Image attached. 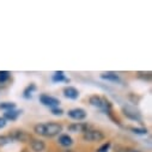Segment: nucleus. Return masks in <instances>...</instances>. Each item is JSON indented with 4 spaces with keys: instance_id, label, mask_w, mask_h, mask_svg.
I'll use <instances>...</instances> for the list:
<instances>
[{
    "instance_id": "14",
    "label": "nucleus",
    "mask_w": 152,
    "mask_h": 152,
    "mask_svg": "<svg viewBox=\"0 0 152 152\" xmlns=\"http://www.w3.org/2000/svg\"><path fill=\"white\" fill-rule=\"evenodd\" d=\"M52 80L53 82H55V83H58V82H62V80H67L66 78H65V74H64V72H55L54 74H53V77H52Z\"/></svg>"
},
{
    "instance_id": "10",
    "label": "nucleus",
    "mask_w": 152,
    "mask_h": 152,
    "mask_svg": "<svg viewBox=\"0 0 152 152\" xmlns=\"http://www.w3.org/2000/svg\"><path fill=\"white\" fill-rule=\"evenodd\" d=\"M31 148L35 152H41L46 148V144H45V141H42L40 139H32L31 140Z\"/></svg>"
},
{
    "instance_id": "19",
    "label": "nucleus",
    "mask_w": 152,
    "mask_h": 152,
    "mask_svg": "<svg viewBox=\"0 0 152 152\" xmlns=\"http://www.w3.org/2000/svg\"><path fill=\"white\" fill-rule=\"evenodd\" d=\"M131 131L134 134H139V135H145L147 133V129L146 128H135V127H133V128H131Z\"/></svg>"
},
{
    "instance_id": "11",
    "label": "nucleus",
    "mask_w": 152,
    "mask_h": 152,
    "mask_svg": "<svg viewBox=\"0 0 152 152\" xmlns=\"http://www.w3.org/2000/svg\"><path fill=\"white\" fill-rule=\"evenodd\" d=\"M20 110H16V109H12V110H7V111H5V114H4V119L7 121V120H11V121H15V120H17V118L20 115Z\"/></svg>"
},
{
    "instance_id": "7",
    "label": "nucleus",
    "mask_w": 152,
    "mask_h": 152,
    "mask_svg": "<svg viewBox=\"0 0 152 152\" xmlns=\"http://www.w3.org/2000/svg\"><path fill=\"white\" fill-rule=\"evenodd\" d=\"M68 116L73 120L80 121V120H84L86 118V111L82 108H74V109L68 110Z\"/></svg>"
},
{
    "instance_id": "5",
    "label": "nucleus",
    "mask_w": 152,
    "mask_h": 152,
    "mask_svg": "<svg viewBox=\"0 0 152 152\" xmlns=\"http://www.w3.org/2000/svg\"><path fill=\"white\" fill-rule=\"evenodd\" d=\"M11 139L12 140H16V141H20V142H30L31 139V135L24 131H13L11 134H10Z\"/></svg>"
},
{
    "instance_id": "20",
    "label": "nucleus",
    "mask_w": 152,
    "mask_h": 152,
    "mask_svg": "<svg viewBox=\"0 0 152 152\" xmlns=\"http://www.w3.org/2000/svg\"><path fill=\"white\" fill-rule=\"evenodd\" d=\"M109 148H110V142L108 141V142L103 144V145L97 150V152H108V151H109Z\"/></svg>"
},
{
    "instance_id": "13",
    "label": "nucleus",
    "mask_w": 152,
    "mask_h": 152,
    "mask_svg": "<svg viewBox=\"0 0 152 152\" xmlns=\"http://www.w3.org/2000/svg\"><path fill=\"white\" fill-rule=\"evenodd\" d=\"M58 141H59V144H60L61 146H64V147H68V146H71V145L73 144V139H72L68 134H62V135H60Z\"/></svg>"
},
{
    "instance_id": "18",
    "label": "nucleus",
    "mask_w": 152,
    "mask_h": 152,
    "mask_svg": "<svg viewBox=\"0 0 152 152\" xmlns=\"http://www.w3.org/2000/svg\"><path fill=\"white\" fill-rule=\"evenodd\" d=\"M10 78V72L7 71H0V83H4Z\"/></svg>"
},
{
    "instance_id": "23",
    "label": "nucleus",
    "mask_w": 152,
    "mask_h": 152,
    "mask_svg": "<svg viewBox=\"0 0 152 152\" xmlns=\"http://www.w3.org/2000/svg\"><path fill=\"white\" fill-rule=\"evenodd\" d=\"M126 152H141V151L135 150V148H127V150H126Z\"/></svg>"
},
{
    "instance_id": "24",
    "label": "nucleus",
    "mask_w": 152,
    "mask_h": 152,
    "mask_svg": "<svg viewBox=\"0 0 152 152\" xmlns=\"http://www.w3.org/2000/svg\"><path fill=\"white\" fill-rule=\"evenodd\" d=\"M64 152H73L72 150H66V151H64Z\"/></svg>"
},
{
    "instance_id": "22",
    "label": "nucleus",
    "mask_w": 152,
    "mask_h": 152,
    "mask_svg": "<svg viewBox=\"0 0 152 152\" xmlns=\"http://www.w3.org/2000/svg\"><path fill=\"white\" fill-rule=\"evenodd\" d=\"M6 126V120L4 119V118H1V116H0V129H1V128H4Z\"/></svg>"
},
{
    "instance_id": "21",
    "label": "nucleus",
    "mask_w": 152,
    "mask_h": 152,
    "mask_svg": "<svg viewBox=\"0 0 152 152\" xmlns=\"http://www.w3.org/2000/svg\"><path fill=\"white\" fill-rule=\"evenodd\" d=\"M52 114L55 116H61L64 114V110L60 109V108H52Z\"/></svg>"
},
{
    "instance_id": "17",
    "label": "nucleus",
    "mask_w": 152,
    "mask_h": 152,
    "mask_svg": "<svg viewBox=\"0 0 152 152\" xmlns=\"http://www.w3.org/2000/svg\"><path fill=\"white\" fill-rule=\"evenodd\" d=\"M12 141L10 135H0V146H5Z\"/></svg>"
},
{
    "instance_id": "15",
    "label": "nucleus",
    "mask_w": 152,
    "mask_h": 152,
    "mask_svg": "<svg viewBox=\"0 0 152 152\" xmlns=\"http://www.w3.org/2000/svg\"><path fill=\"white\" fill-rule=\"evenodd\" d=\"M36 90V86L34 85V84H30L25 90H24V97L25 98H31V96H32V92Z\"/></svg>"
},
{
    "instance_id": "1",
    "label": "nucleus",
    "mask_w": 152,
    "mask_h": 152,
    "mask_svg": "<svg viewBox=\"0 0 152 152\" xmlns=\"http://www.w3.org/2000/svg\"><path fill=\"white\" fill-rule=\"evenodd\" d=\"M90 104L103 110L104 113H110L111 110V103L105 98V97H101V96H97V95H94L90 97L89 99Z\"/></svg>"
},
{
    "instance_id": "2",
    "label": "nucleus",
    "mask_w": 152,
    "mask_h": 152,
    "mask_svg": "<svg viewBox=\"0 0 152 152\" xmlns=\"http://www.w3.org/2000/svg\"><path fill=\"white\" fill-rule=\"evenodd\" d=\"M62 132V126L60 124L55 122H49V124H43V137L47 138H53L55 135H59Z\"/></svg>"
},
{
    "instance_id": "8",
    "label": "nucleus",
    "mask_w": 152,
    "mask_h": 152,
    "mask_svg": "<svg viewBox=\"0 0 152 152\" xmlns=\"http://www.w3.org/2000/svg\"><path fill=\"white\" fill-rule=\"evenodd\" d=\"M89 127L90 126L86 122H74L68 126V131L72 133H85Z\"/></svg>"
},
{
    "instance_id": "9",
    "label": "nucleus",
    "mask_w": 152,
    "mask_h": 152,
    "mask_svg": "<svg viewBox=\"0 0 152 152\" xmlns=\"http://www.w3.org/2000/svg\"><path fill=\"white\" fill-rule=\"evenodd\" d=\"M64 95L69 99H77L79 97V91L73 86H66L64 89Z\"/></svg>"
},
{
    "instance_id": "4",
    "label": "nucleus",
    "mask_w": 152,
    "mask_h": 152,
    "mask_svg": "<svg viewBox=\"0 0 152 152\" xmlns=\"http://www.w3.org/2000/svg\"><path fill=\"white\" fill-rule=\"evenodd\" d=\"M40 102L43 105L49 107V108H58L59 104H60V101L58 98H55L53 96H49V95H46V94L40 96Z\"/></svg>"
},
{
    "instance_id": "12",
    "label": "nucleus",
    "mask_w": 152,
    "mask_h": 152,
    "mask_svg": "<svg viewBox=\"0 0 152 152\" xmlns=\"http://www.w3.org/2000/svg\"><path fill=\"white\" fill-rule=\"evenodd\" d=\"M101 78L104 79V80H109V82H120V77L116 74V73H114V72H105V73H102L101 74Z\"/></svg>"
},
{
    "instance_id": "16",
    "label": "nucleus",
    "mask_w": 152,
    "mask_h": 152,
    "mask_svg": "<svg viewBox=\"0 0 152 152\" xmlns=\"http://www.w3.org/2000/svg\"><path fill=\"white\" fill-rule=\"evenodd\" d=\"M16 108V104L13 102H4V103H0V109H4V110H12Z\"/></svg>"
},
{
    "instance_id": "6",
    "label": "nucleus",
    "mask_w": 152,
    "mask_h": 152,
    "mask_svg": "<svg viewBox=\"0 0 152 152\" xmlns=\"http://www.w3.org/2000/svg\"><path fill=\"white\" fill-rule=\"evenodd\" d=\"M124 114L128 118V119H131V120H134V121H141V115H140V113L135 109V108H133V107H129V105H127V107H125L124 108Z\"/></svg>"
},
{
    "instance_id": "3",
    "label": "nucleus",
    "mask_w": 152,
    "mask_h": 152,
    "mask_svg": "<svg viewBox=\"0 0 152 152\" xmlns=\"http://www.w3.org/2000/svg\"><path fill=\"white\" fill-rule=\"evenodd\" d=\"M83 139H84L85 141H90V142L101 141V140L104 139V134H103V132L97 131V129H88V131L84 133Z\"/></svg>"
}]
</instances>
